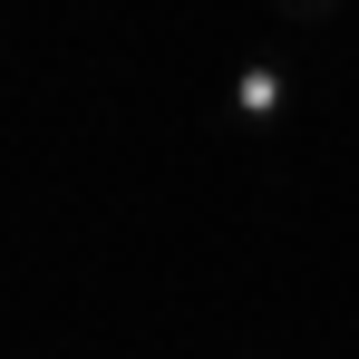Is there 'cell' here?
Instances as JSON below:
<instances>
[{
    "instance_id": "6da1fadb",
    "label": "cell",
    "mask_w": 359,
    "mask_h": 359,
    "mask_svg": "<svg viewBox=\"0 0 359 359\" xmlns=\"http://www.w3.org/2000/svg\"><path fill=\"white\" fill-rule=\"evenodd\" d=\"M301 107V68L272 59V49H252V59H233V88H224V117L243 126V136H272V126Z\"/></svg>"
},
{
    "instance_id": "7a4b0ae2",
    "label": "cell",
    "mask_w": 359,
    "mask_h": 359,
    "mask_svg": "<svg viewBox=\"0 0 359 359\" xmlns=\"http://www.w3.org/2000/svg\"><path fill=\"white\" fill-rule=\"evenodd\" d=\"M272 10H282V29H311V20H330L340 0H272Z\"/></svg>"
}]
</instances>
